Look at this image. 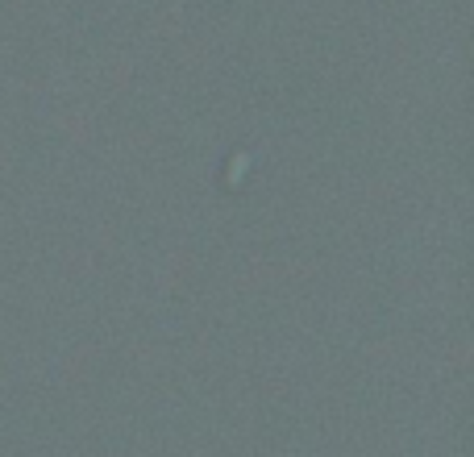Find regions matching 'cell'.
Listing matches in <instances>:
<instances>
[]
</instances>
